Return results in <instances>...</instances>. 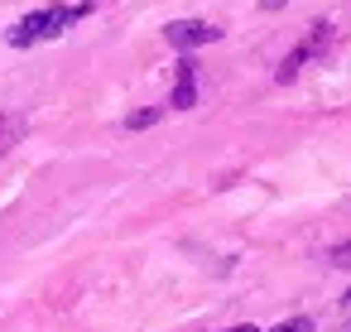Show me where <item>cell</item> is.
Segmentation results:
<instances>
[{
	"instance_id": "cell-4",
	"label": "cell",
	"mask_w": 351,
	"mask_h": 332,
	"mask_svg": "<svg viewBox=\"0 0 351 332\" xmlns=\"http://www.w3.org/2000/svg\"><path fill=\"white\" fill-rule=\"evenodd\" d=\"M193 102H197V68H193V58H183L178 63V87H173V102L169 106L173 111H188Z\"/></svg>"
},
{
	"instance_id": "cell-9",
	"label": "cell",
	"mask_w": 351,
	"mask_h": 332,
	"mask_svg": "<svg viewBox=\"0 0 351 332\" xmlns=\"http://www.w3.org/2000/svg\"><path fill=\"white\" fill-rule=\"evenodd\" d=\"M289 0H260V10H284Z\"/></svg>"
},
{
	"instance_id": "cell-10",
	"label": "cell",
	"mask_w": 351,
	"mask_h": 332,
	"mask_svg": "<svg viewBox=\"0 0 351 332\" xmlns=\"http://www.w3.org/2000/svg\"><path fill=\"white\" fill-rule=\"evenodd\" d=\"M226 332H260V327H250V322H241V327H226Z\"/></svg>"
},
{
	"instance_id": "cell-7",
	"label": "cell",
	"mask_w": 351,
	"mask_h": 332,
	"mask_svg": "<svg viewBox=\"0 0 351 332\" xmlns=\"http://www.w3.org/2000/svg\"><path fill=\"white\" fill-rule=\"evenodd\" d=\"M327 265H337V270H351V241L332 246V250H327Z\"/></svg>"
},
{
	"instance_id": "cell-8",
	"label": "cell",
	"mask_w": 351,
	"mask_h": 332,
	"mask_svg": "<svg viewBox=\"0 0 351 332\" xmlns=\"http://www.w3.org/2000/svg\"><path fill=\"white\" fill-rule=\"evenodd\" d=\"M274 332H313V322H308V318H289V322H279Z\"/></svg>"
},
{
	"instance_id": "cell-6",
	"label": "cell",
	"mask_w": 351,
	"mask_h": 332,
	"mask_svg": "<svg viewBox=\"0 0 351 332\" xmlns=\"http://www.w3.org/2000/svg\"><path fill=\"white\" fill-rule=\"evenodd\" d=\"M159 116H164L159 106H145V111H130V116H125L121 126H125V130H149V126H154Z\"/></svg>"
},
{
	"instance_id": "cell-1",
	"label": "cell",
	"mask_w": 351,
	"mask_h": 332,
	"mask_svg": "<svg viewBox=\"0 0 351 332\" xmlns=\"http://www.w3.org/2000/svg\"><path fill=\"white\" fill-rule=\"evenodd\" d=\"M82 15H92V0H82V5H44V10H34V15H25L10 34H5V44L10 49H29V44H44V39H58L68 25H77Z\"/></svg>"
},
{
	"instance_id": "cell-5",
	"label": "cell",
	"mask_w": 351,
	"mask_h": 332,
	"mask_svg": "<svg viewBox=\"0 0 351 332\" xmlns=\"http://www.w3.org/2000/svg\"><path fill=\"white\" fill-rule=\"evenodd\" d=\"M25 135H29V116H20V111H0V154H10Z\"/></svg>"
},
{
	"instance_id": "cell-2",
	"label": "cell",
	"mask_w": 351,
	"mask_h": 332,
	"mask_svg": "<svg viewBox=\"0 0 351 332\" xmlns=\"http://www.w3.org/2000/svg\"><path fill=\"white\" fill-rule=\"evenodd\" d=\"M164 39L173 44V49H202V44H217L221 39V29L212 25V20H173L169 29H164Z\"/></svg>"
},
{
	"instance_id": "cell-11",
	"label": "cell",
	"mask_w": 351,
	"mask_h": 332,
	"mask_svg": "<svg viewBox=\"0 0 351 332\" xmlns=\"http://www.w3.org/2000/svg\"><path fill=\"white\" fill-rule=\"evenodd\" d=\"M341 308H351V294H346V298H341Z\"/></svg>"
},
{
	"instance_id": "cell-3",
	"label": "cell",
	"mask_w": 351,
	"mask_h": 332,
	"mask_svg": "<svg viewBox=\"0 0 351 332\" xmlns=\"http://www.w3.org/2000/svg\"><path fill=\"white\" fill-rule=\"evenodd\" d=\"M327 44H332V25H313V34H308V39H303L284 63H279V73H274V78H279V82H293V78H298V68H303L308 58H317Z\"/></svg>"
}]
</instances>
